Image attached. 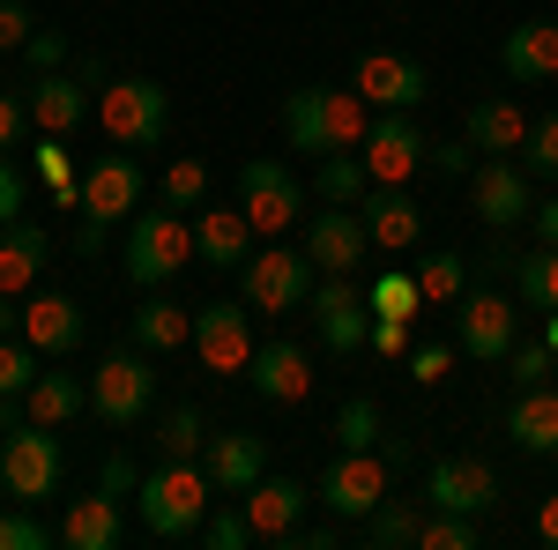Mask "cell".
Here are the masks:
<instances>
[{
  "mask_svg": "<svg viewBox=\"0 0 558 550\" xmlns=\"http://www.w3.org/2000/svg\"><path fill=\"white\" fill-rule=\"evenodd\" d=\"M23 127H31V97L23 89H0V157L23 142Z\"/></svg>",
  "mask_w": 558,
  "mask_h": 550,
  "instance_id": "cell-51",
  "label": "cell"
},
{
  "mask_svg": "<svg viewBox=\"0 0 558 550\" xmlns=\"http://www.w3.org/2000/svg\"><path fill=\"white\" fill-rule=\"evenodd\" d=\"M529 112H521L514 97H476L470 120H462V134H470L476 157H521V142H529Z\"/></svg>",
  "mask_w": 558,
  "mask_h": 550,
  "instance_id": "cell-27",
  "label": "cell"
},
{
  "mask_svg": "<svg viewBox=\"0 0 558 550\" xmlns=\"http://www.w3.org/2000/svg\"><path fill=\"white\" fill-rule=\"evenodd\" d=\"M246 506V521H254V543H283L291 528L305 521V506H313V491H305L299 476H260L254 491L239 499Z\"/></svg>",
  "mask_w": 558,
  "mask_h": 550,
  "instance_id": "cell-25",
  "label": "cell"
},
{
  "mask_svg": "<svg viewBox=\"0 0 558 550\" xmlns=\"http://www.w3.org/2000/svg\"><path fill=\"white\" fill-rule=\"evenodd\" d=\"M336 447H380V402L373 394H350L336 410Z\"/></svg>",
  "mask_w": 558,
  "mask_h": 550,
  "instance_id": "cell-42",
  "label": "cell"
},
{
  "mask_svg": "<svg viewBox=\"0 0 558 550\" xmlns=\"http://www.w3.org/2000/svg\"><path fill=\"white\" fill-rule=\"evenodd\" d=\"M142 528L157 536V543H179V536H202V521L216 506V484L202 462H157L142 476Z\"/></svg>",
  "mask_w": 558,
  "mask_h": 550,
  "instance_id": "cell-3",
  "label": "cell"
},
{
  "mask_svg": "<svg viewBox=\"0 0 558 550\" xmlns=\"http://www.w3.org/2000/svg\"><path fill=\"white\" fill-rule=\"evenodd\" d=\"M484 543V528H476L470 513H425V528H417V550H476Z\"/></svg>",
  "mask_w": 558,
  "mask_h": 550,
  "instance_id": "cell-40",
  "label": "cell"
},
{
  "mask_svg": "<svg viewBox=\"0 0 558 550\" xmlns=\"http://www.w3.org/2000/svg\"><path fill=\"white\" fill-rule=\"evenodd\" d=\"M0 335H23V297L0 291Z\"/></svg>",
  "mask_w": 558,
  "mask_h": 550,
  "instance_id": "cell-58",
  "label": "cell"
},
{
  "mask_svg": "<svg viewBox=\"0 0 558 550\" xmlns=\"http://www.w3.org/2000/svg\"><path fill=\"white\" fill-rule=\"evenodd\" d=\"M521 171H529V179H558V112L529 127V142H521Z\"/></svg>",
  "mask_w": 558,
  "mask_h": 550,
  "instance_id": "cell-45",
  "label": "cell"
},
{
  "mask_svg": "<svg viewBox=\"0 0 558 550\" xmlns=\"http://www.w3.org/2000/svg\"><path fill=\"white\" fill-rule=\"evenodd\" d=\"M320 283L313 254H291V246H260L246 268H239V291H246V313L260 320H283V313H305V297Z\"/></svg>",
  "mask_w": 558,
  "mask_h": 550,
  "instance_id": "cell-6",
  "label": "cell"
},
{
  "mask_svg": "<svg viewBox=\"0 0 558 550\" xmlns=\"http://www.w3.org/2000/svg\"><path fill=\"white\" fill-rule=\"evenodd\" d=\"M470 209L484 231H514V223H529V209H536V194H529V171L514 164V157H476L470 171Z\"/></svg>",
  "mask_w": 558,
  "mask_h": 550,
  "instance_id": "cell-13",
  "label": "cell"
},
{
  "mask_svg": "<svg viewBox=\"0 0 558 550\" xmlns=\"http://www.w3.org/2000/svg\"><path fill=\"white\" fill-rule=\"evenodd\" d=\"M23 342H31L38 357H68V350L83 342V305H75L68 291L23 297Z\"/></svg>",
  "mask_w": 558,
  "mask_h": 550,
  "instance_id": "cell-26",
  "label": "cell"
},
{
  "mask_svg": "<svg viewBox=\"0 0 558 550\" xmlns=\"http://www.w3.org/2000/svg\"><path fill=\"white\" fill-rule=\"evenodd\" d=\"M507 372H514V387H544L551 380V350L544 342H514L507 350Z\"/></svg>",
  "mask_w": 558,
  "mask_h": 550,
  "instance_id": "cell-48",
  "label": "cell"
},
{
  "mask_svg": "<svg viewBox=\"0 0 558 550\" xmlns=\"http://www.w3.org/2000/svg\"><path fill=\"white\" fill-rule=\"evenodd\" d=\"M417 528H425V499H395V491H387L380 506L365 513V543L373 550H410Z\"/></svg>",
  "mask_w": 558,
  "mask_h": 550,
  "instance_id": "cell-34",
  "label": "cell"
},
{
  "mask_svg": "<svg viewBox=\"0 0 558 550\" xmlns=\"http://www.w3.org/2000/svg\"><path fill=\"white\" fill-rule=\"evenodd\" d=\"M410 380H417V387H447V380H454V350H439V342L417 350V342H410Z\"/></svg>",
  "mask_w": 558,
  "mask_h": 550,
  "instance_id": "cell-47",
  "label": "cell"
},
{
  "mask_svg": "<svg viewBox=\"0 0 558 550\" xmlns=\"http://www.w3.org/2000/svg\"><path fill=\"white\" fill-rule=\"evenodd\" d=\"M23 60H31L38 75H60V60H68V38H60V30H38V38L23 45Z\"/></svg>",
  "mask_w": 558,
  "mask_h": 550,
  "instance_id": "cell-54",
  "label": "cell"
},
{
  "mask_svg": "<svg viewBox=\"0 0 558 550\" xmlns=\"http://www.w3.org/2000/svg\"><path fill=\"white\" fill-rule=\"evenodd\" d=\"M97 127H105V142L149 157L165 142V127H172V97H165V83H149V75H120V83H105V97H97Z\"/></svg>",
  "mask_w": 558,
  "mask_h": 550,
  "instance_id": "cell-5",
  "label": "cell"
},
{
  "mask_svg": "<svg viewBox=\"0 0 558 550\" xmlns=\"http://www.w3.org/2000/svg\"><path fill=\"white\" fill-rule=\"evenodd\" d=\"M157 402V372L142 365V350H112L97 372H89V417L112 424V431H134Z\"/></svg>",
  "mask_w": 558,
  "mask_h": 550,
  "instance_id": "cell-9",
  "label": "cell"
},
{
  "mask_svg": "<svg viewBox=\"0 0 558 550\" xmlns=\"http://www.w3.org/2000/svg\"><path fill=\"white\" fill-rule=\"evenodd\" d=\"M97 491H112V499H134V491H142V468H134L128 454H105V468H97Z\"/></svg>",
  "mask_w": 558,
  "mask_h": 550,
  "instance_id": "cell-53",
  "label": "cell"
},
{
  "mask_svg": "<svg viewBox=\"0 0 558 550\" xmlns=\"http://www.w3.org/2000/svg\"><path fill=\"white\" fill-rule=\"evenodd\" d=\"M425 149L432 134L410 120V112H373V134H365V171H373V186H410L417 171H425Z\"/></svg>",
  "mask_w": 558,
  "mask_h": 550,
  "instance_id": "cell-14",
  "label": "cell"
},
{
  "mask_svg": "<svg viewBox=\"0 0 558 550\" xmlns=\"http://www.w3.org/2000/svg\"><path fill=\"white\" fill-rule=\"evenodd\" d=\"M357 216H365V239H373L380 254H410V246L425 239V201H417L410 186H365Z\"/></svg>",
  "mask_w": 558,
  "mask_h": 550,
  "instance_id": "cell-19",
  "label": "cell"
},
{
  "mask_svg": "<svg viewBox=\"0 0 558 550\" xmlns=\"http://www.w3.org/2000/svg\"><path fill=\"white\" fill-rule=\"evenodd\" d=\"M373 134V105L357 89H328V83H305L283 97V142L299 157H336V149H365Z\"/></svg>",
  "mask_w": 558,
  "mask_h": 550,
  "instance_id": "cell-1",
  "label": "cell"
},
{
  "mask_svg": "<svg viewBox=\"0 0 558 550\" xmlns=\"http://www.w3.org/2000/svg\"><path fill=\"white\" fill-rule=\"evenodd\" d=\"M31 38H38L31 8H23V0H0V52H23Z\"/></svg>",
  "mask_w": 558,
  "mask_h": 550,
  "instance_id": "cell-52",
  "label": "cell"
},
{
  "mask_svg": "<svg viewBox=\"0 0 558 550\" xmlns=\"http://www.w3.org/2000/svg\"><path fill=\"white\" fill-rule=\"evenodd\" d=\"M514 297L529 313H558V246H536L514 260Z\"/></svg>",
  "mask_w": 558,
  "mask_h": 550,
  "instance_id": "cell-35",
  "label": "cell"
},
{
  "mask_svg": "<svg viewBox=\"0 0 558 550\" xmlns=\"http://www.w3.org/2000/svg\"><path fill=\"white\" fill-rule=\"evenodd\" d=\"M15 216H23V171H15L8 157H0V231H8Z\"/></svg>",
  "mask_w": 558,
  "mask_h": 550,
  "instance_id": "cell-55",
  "label": "cell"
},
{
  "mask_svg": "<svg viewBox=\"0 0 558 550\" xmlns=\"http://www.w3.org/2000/svg\"><path fill=\"white\" fill-rule=\"evenodd\" d=\"M365 350H373V357H410V320H395V313H373V328H365Z\"/></svg>",
  "mask_w": 558,
  "mask_h": 550,
  "instance_id": "cell-49",
  "label": "cell"
},
{
  "mask_svg": "<svg viewBox=\"0 0 558 550\" xmlns=\"http://www.w3.org/2000/svg\"><path fill=\"white\" fill-rule=\"evenodd\" d=\"M350 89H357L373 112H417L432 97V68L410 60V52H365V60L350 68Z\"/></svg>",
  "mask_w": 558,
  "mask_h": 550,
  "instance_id": "cell-11",
  "label": "cell"
},
{
  "mask_svg": "<svg viewBox=\"0 0 558 550\" xmlns=\"http://www.w3.org/2000/svg\"><path fill=\"white\" fill-rule=\"evenodd\" d=\"M283 543H291V550H336L343 536H336V528H291Z\"/></svg>",
  "mask_w": 558,
  "mask_h": 550,
  "instance_id": "cell-56",
  "label": "cell"
},
{
  "mask_svg": "<svg viewBox=\"0 0 558 550\" xmlns=\"http://www.w3.org/2000/svg\"><path fill=\"white\" fill-rule=\"evenodd\" d=\"M536 536H544V543H558V491L536 506Z\"/></svg>",
  "mask_w": 558,
  "mask_h": 550,
  "instance_id": "cell-59",
  "label": "cell"
},
{
  "mask_svg": "<svg viewBox=\"0 0 558 550\" xmlns=\"http://www.w3.org/2000/svg\"><path fill=\"white\" fill-rule=\"evenodd\" d=\"M83 231H75V254H97L105 246V231L120 223V216H134L142 209V149H120V142H105L97 157H89V171H83Z\"/></svg>",
  "mask_w": 558,
  "mask_h": 550,
  "instance_id": "cell-2",
  "label": "cell"
},
{
  "mask_svg": "<svg viewBox=\"0 0 558 550\" xmlns=\"http://www.w3.org/2000/svg\"><path fill=\"white\" fill-rule=\"evenodd\" d=\"M305 254H313L320 276H357L365 254H373L365 216H357V209H328V201H320V209L305 216Z\"/></svg>",
  "mask_w": 558,
  "mask_h": 550,
  "instance_id": "cell-18",
  "label": "cell"
},
{
  "mask_svg": "<svg viewBox=\"0 0 558 550\" xmlns=\"http://www.w3.org/2000/svg\"><path fill=\"white\" fill-rule=\"evenodd\" d=\"M410 276H417L425 305H454V297L470 291V254H447V246H439V254H425Z\"/></svg>",
  "mask_w": 558,
  "mask_h": 550,
  "instance_id": "cell-36",
  "label": "cell"
},
{
  "mask_svg": "<svg viewBox=\"0 0 558 550\" xmlns=\"http://www.w3.org/2000/svg\"><path fill=\"white\" fill-rule=\"evenodd\" d=\"M514 305L521 297H507V291H462L454 297V350L476 357V365H499V357L521 342Z\"/></svg>",
  "mask_w": 558,
  "mask_h": 550,
  "instance_id": "cell-10",
  "label": "cell"
},
{
  "mask_svg": "<svg viewBox=\"0 0 558 550\" xmlns=\"http://www.w3.org/2000/svg\"><path fill=\"white\" fill-rule=\"evenodd\" d=\"M45 254H52L45 223H23V216H15V223L0 231V291L23 297V291H31V283L45 276Z\"/></svg>",
  "mask_w": 558,
  "mask_h": 550,
  "instance_id": "cell-30",
  "label": "cell"
},
{
  "mask_svg": "<svg viewBox=\"0 0 558 550\" xmlns=\"http://www.w3.org/2000/svg\"><path fill=\"white\" fill-rule=\"evenodd\" d=\"M202 543H209V550H246V543H254V521H246V506H209V521H202Z\"/></svg>",
  "mask_w": 558,
  "mask_h": 550,
  "instance_id": "cell-44",
  "label": "cell"
},
{
  "mask_svg": "<svg viewBox=\"0 0 558 550\" xmlns=\"http://www.w3.org/2000/svg\"><path fill=\"white\" fill-rule=\"evenodd\" d=\"M529 223H536V239H544V246H558V201H536Z\"/></svg>",
  "mask_w": 558,
  "mask_h": 550,
  "instance_id": "cell-57",
  "label": "cell"
},
{
  "mask_svg": "<svg viewBox=\"0 0 558 550\" xmlns=\"http://www.w3.org/2000/svg\"><path fill=\"white\" fill-rule=\"evenodd\" d=\"M128 335H134L142 357H157V350H186V342H194V313L172 305V297H142L134 320H128Z\"/></svg>",
  "mask_w": 558,
  "mask_h": 550,
  "instance_id": "cell-31",
  "label": "cell"
},
{
  "mask_svg": "<svg viewBox=\"0 0 558 550\" xmlns=\"http://www.w3.org/2000/svg\"><path fill=\"white\" fill-rule=\"evenodd\" d=\"M365 305H373V313H395V320H417V313H425V291H417L410 268H387L380 283L365 291Z\"/></svg>",
  "mask_w": 558,
  "mask_h": 550,
  "instance_id": "cell-39",
  "label": "cell"
},
{
  "mask_svg": "<svg viewBox=\"0 0 558 550\" xmlns=\"http://www.w3.org/2000/svg\"><path fill=\"white\" fill-rule=\"evenodd\" d=\"M507 439H514L521 454H558V387H514Z\"/></svg>",
  "mask_w": 558,
  "mask_h": 550,
  "instance_id": "cell-29",
  "label": "cell"
},
{
  "mask_svg": "<svg viewBox=\"0 0 558 550\" xmlns=\"http://www.w3.org/2000/svg\"><path fill=\"white\" fill-rule=\"evenodd\" d=\"M194 350H202V365L209 372H246L254 365V320H246V297H216V305H202L194 313Z\"/></svg>",
  "mask_w": 558,
  "mask_h": 550,
  "instance_id": "cell-16",
  "label": "cell"
},
{
  "mask_svg": "<svg viewBox=\"0 0 558 550\" xmlns=\"http://www.w3.org/2000/svg\"><path fill=\"white\" fill-rule=\"evenodd\" d=\"M544 350L558 357V313H544Z\"/></svg>",
  "mask_w": 558,
  "mask_h": 550,
  "instance_id": "cell-60",
  "label": "cell"
},
{
  "mask_svg": "<svg viewBox=\"0 0 558 550\" xmlns=\"http://www.w3.org/2000/svg\"><path fill=\"white\" fill-rule=\"evenodd\" d=\"M202 468H209L216 499H246L260 476H268V439H254V431H216L209 447H202Z\"/></svg>",
  "mask_w": 558,
  "mask_h": 550,
  "instance_id": "cell-21",
  "label": "cell"
},
{
  "mask_svg": "<svg viewBox=\"0 0 558 550\" xmlns=\"http://www.w3.org/2000/svg\"><path fill=\"white\" fill-rule=\"evenodd\" d=\"M23 97H31V127H38V134H60V142L83 127L89 112H97V105H89V75H83V68H75V75H68V68H60V75H38Z\"/></svg>",
  "mask_w": 558,
  "mask_h": 550,
  "instance_id": "cell-22",
  "label": "cell"
},
{
  "mask_svg": "<svg viewBox=\"0 0 558 550\" xmlns=\"http://www.w3.org/2000/svg\"><path fill=\"white\" fill-rule=\"evenodd\" d=\"M60 543L68 550H120L128 543V521H120V499L112 491H83L68 521H60Z\"/></svg>",
  "mask_w": 558,
  "mask_h": 550,
  "instance_id": "cell-28",
  "label": "cell"
},
{
  "mask_svg": "<svg viewBox=\"0 0 558 550\" xmlns=\"http://www.w3.org/2000/svg\"><path fill=\"white\" fill-rule=\"evenodd\" d=\"M31 164H38L45 194H52L60 209H75V201H83V186H75V157H68V142H60V134H45L38 149H31Z\"/></svg>",
  "mask_w": 558,
  "mask_h": 550,
  "instance_id": "cell-37",
  "label": "cell"
},
{
  "mask_svg": "<svg viewBox=\"0 0 558 550\" xmlns=\"http://www.w3.org/2000/svg\"><path fill=\"white\" fill-rule=\"evenodd\" d=\"M38 350L23 335H0V394H31V380H38Z\"/></svg>",
  "mask_w": 558,
  "mask_h": 550,
  "instance_id": "cell-43",
  "label": "cell"
},
{
  "mask_svg": "<svg viewBox=\"0 0 558 550\" xmlns=\"http://www.w3.org/2000/svg\"><path fill=\"white\" fill-rule=\"evenodd\" d=\"M380 499H387V454H373V447H343L320 476V506L343 513V521H365Z\"/></svg>",
  "mask_w": 558,
  "mask_h": 550,
  "instance_id": "cell-17",
  "label": "cell"
},
{
  "mask_svg": "<svg viewBox=\"0 0 558 550\" xmlns=\"http://www.w3.org/2000/svg\"><path fill=\"white\" fill-rule=\"evenodd\" d=\"M246 387H254L260 402H305L313 394V357H305V342H291V335H268L254 350V365H246Z\"/></svg>",
  "mask_w": 558,
  "mask_h": 550,
  "instance_id": "cell-20",
  "label": "cell"
},
{
  "mask_svg": "<svg viewBox=\"0 0 558 550\" xmlns=\"http://www.w3.org/2000/svg\"><path fill=\"white\" fill-rule=\"evenodd\" d=\"M157 201H172V209H202V201H209V164H202V157H179L172 171H165V186H157Z\"/></svg>",
  "mask_w": 558,
  "mask_h": 550,
  "instance_id": "cell-41",
  "label": "cell"
},
{
  "mask_svg": "<svg viewBox=\"0 0 558 550\" xmlns=\"http://www.w3.org/2000/svg\"><path fill=\"white\" fill-rule=\"evenodd\" d=\"M202 447H209L202 410H172V417L157 424V454H165V462H202Z\"/></svg>",
  "mask_w": 558,
  "mask_h": 550,
  "instance_id": "cell-38",
  "label": "cell"
},
{
  "mask_svg": "<svg viewBox=\"0 0 558 550\" xmlns=\"http://www.w3.org/2000/svg\"><path fill=\"white\" fill-rule=\"evenodd\" d=\"M45 543H60V528H45L31 506L0 513V550H45Z\"/></svg>",
  "mask_w": 558,
  "mask_h": 550,
  "instance_id": "cell-46",
  "label": "cell"
},
{
  "mask_svg": "<svg viewBox=\"0 0 558 550\" xmlns=\"http://www.w3.org/2000/svg\"><path fill=\"white\" fill-rule=\"evenodd\" d=\"M499 75L514 83H558V15H529L499 38Z\"/></svg>",
  "mask_w": 558,
  "mask_h": 550,
  "instance_id": "cell-24",
  "label": "cell"
},
{
  "mask_svg": "<svg viewBox=\"0 0 558 550\" xmlns=\"http://www.w3.org/2000/svg\"><path fill=\"white\" fill-rule=\"evenodd\" d=\"M260 254V231L246 223V209H202L194 216V260L202 268H246V260Z\"/></svg>",
  "mask_w": 558,
  "mask_h": 550,
  "instance_id": "cell-23",
  "label": "cell"
},
{
  "mask_svg": "<svg viewBox=\"0 0 558 550\" xmlns=\"http://www.w3.org/2000/svg\"><path fill=\"white\" fill-rule=\"evenodd\" d=\"M365 186H373V171L357 149H336V157H313V201H328V209H357L365 201Z\"/></svg>",
  "mask_w": 558,
  "mask_h": 550,
  "instance_id": "cell-33",
  "label": "cell"
},
{
  "mask_svg": "<svg viewBox=\"0 0 558 550\" xmlns=\"http://www.w3.org/2000/svg\"><path fill=\"white\" fill-rule=\"evenodd\" d=\"M305 201H313V194L291 179L283 157H246V164H239V209H246V223H254L260 239H283L305 216Z\"/></svg>",
  "mask_w": 558,
  "mask_h": 550,
  "instance_id": "cell-8",
  "label": "cell"
},
{
  "mask_svg": "<svg viewBox=\"0 0 558 550\" xmlns=\"http://www.w3.org/2000/svg\"><path fill=\"white\" fill-rule=\"evenodd\" d=\"M425 506L484 521V513L499 506V468L476 462V454H439V462L425 468Z\"/></svg>",
  "mask_w": 558,
  "mask_h": 550,
  "instance_id": "cell-15",
  "label": "cell"
},
{
  "mask_svg": "<svg viewBox=\"0 0 558 550\" xmlns=\"http://www.w3.org/2000/svg\"><path fill=\"white\" fill-rule=\"evenodd\" d=\"M83 410H89V380H83V372H38L31 394H23V417L52 424V431H60V424H75Z\"/></svg>",
  "mask_w": 558,
  "mask_h": 550,
  "instance_id": "cell-32",
  "label": "cell"
},
{
  "mask_svg": "<svg viewBox=\"0 0 558 550\" xmlns=\"http://www.w3.org/2000/svg\"><path fill=\"white\" fill-rule=\"evenodd\" d=\"M194 260V216L172 201H149L128 223V283L134 291H165L179 268Z\"/></svg>",
  "mask_w": 558,
  "mask_h": 550,
  "instance_id": "cell-4",
  "label": "cell"
},
{
  "mask_svg": "<svg viewBox=\"0 0 558 550\" xmlns=\"http://www.w3.org/2000/svg\"><path fill=\"white\" fill-rule=\"evenodd\" d=\"M425 164L439 171V179H470V171H476V149H470V134H462V142H432V149H425Z\"/></svg>",
  "mask_w": 558,
  "mask_h": 550,
  "instance_id": "cell-50",
  "label": "cell"
},
{
  "mask_svg": "<svg viewBox=\"0 0 558 550\" xmlns=\"http://www.w3.org/2000/svg\"><path fill=\"white\" fill-rule=\"evenodd\" d=\"M60 468H68V454H60V431H52V424H15V431L0 439V491H8L15 506L52 499V491H60Z\"/></svg>",
  "mask_w": 558,
  "mask_h": 550,
  "instance_id": "cell-7",
  "label": "cell"
},
{
  "mask_svg": "<svg viewBox=\"0 0 558 550\" xmlns=\"http://www.w3.org/2000/svg\"><path fill=\"white\" fill-rule=\"evenodd\" d=\"M373 305H365V291L350 283V276H320L313 283V297H305V320H313V335H320V350H336V357H357L365 350V320Z\"/></svg>",
  "mask_w": 558,
  "mask_h": 550,
  "instance_id": "cell-12",
  "label": "cell"
}]
</instances>
